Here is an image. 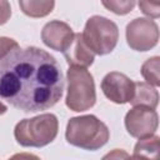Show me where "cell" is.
I'll list each match as a JSON object with an SVG mask.
<instances>
[{"instance_id": "obj_1", "label": "cell", "mask_w": 160, "mask_h": 160, "mask_svg": "<svg viewBox=\"0 0 160 160\" xmlns=\"http://www.w3.org/2000/svg\"><path fill=\"white\" fill-rule=\"evenodd\" d=\"M59 62L42 49H15L0 64V98L25 112L54 106L62 96Z\"/></svg>"}, {"instance_id": "obj_2", "label": "cell", "mask_w": 160, "mask_h": 160, "mask_svg": "<svg viewBox=\"0 0 160 160\" xmlns=\"http://www.w3.org/2000/svg\"><path fill=\"white\" fill-rule=\"evenodd\" d=\"M65 138L69 144L76 148L94 151L108 142L110 132L108 126L95 115H82L68 121Z\"/></svg>"}, {"instance_id": "obj_3", "label": "cell", "mask_w": 160, "mask_h": 160, "mask_svg": "<svg viewBox=\"0 0 160 160\" xmlns=\"http://www.w3.org/2000/svg\"><path fill=\"white\" fill-rule=\"evenodd\" d=\"M59 121L54 114H41L31 119H24L15 126L14 135L22 146L42 148L50 144L58 135Z\"/></svg>"}, {"instance_id": "obj_4", "label": "cell", "mask_w": 160, "mask_h": 160, "mask_svg": "<svg viewBox=\"0 0 160 160\" xmlns=\"http://www.w3.org/2000/svg\"><path fill=\"white\" fill-rule=\"evenodd\" d=\"M68 94L65 99L66 106L72 111H85L94 106L96 101L95 84L92 75L86 68L70 65L66 72Z\"/></svg>"}, {"instance_id": "obj_5", "label": "cell", "mask_w": 160, "mask_h": 160, "mask_svg": "<svg viewBox=\"0 0 160 160\" xmlns=\"http://www.w3.org/2000/svg\"><path fill=\"white\" fill-rule=\"evenodd\" d=\"M81 34L85 44L94 54L98 55H106L111 52L119 40L118 25L100 15L89 18Z\"/></svg>"}, {"instance_id": "obj_6", "label": "cell", "mask_w": 160, "mask_h": 160, "mask_svg": "<svg viewBox=\"0 0 160 160\" xmlns=\"http://www.w3.org/2000/svg\"><path fill=\"white\" fill-rule=\"evenodd\" d=\"M159 40L158 24L150 18H138L126 26L128 45L136 51H148L152 49Z\"/></svg>"}, {"instance_id": "obj_7", "label": "cell", "mask_w": 160, "mask_h": 160, "mask_svg": "<svg viewBox=\"0 0 160 160\" xmlns=\"http://www.w3.org/2000/svg\"><path fill=\"white\" fill-rule=\"evenodd\" d=\"M159 124V118L155 109L135 105L125 116V128L128 132L138 139L152 135Z\"/></svg>"}, {"instance_id": "obj_8", "label": "cell", "mask_w": 160, "mask_h": 160, "mask_svg": "<svg viewBox=\"0 0 160 160\" xmlns=\"http://www.w3.org/2000/svg\"><path fill=\"white\" fill-rule=\"evenodd\" d=\"M135 82L122 72L111 71L101 81L104 95L115 104H126L134 96Z\"/></svg>"}, {"instance_id": "obj_9", "label": "cell", "mask_w": 160, "mask_h": 160, "mask_svg": "<svg viewBox=\"0 0 160 160\" xmlns=\"http://www.w3.org/2000/svg\"><path fill=\"white\" fill-rule=\"evenodd\" d=\"M74 34L75 32L66 22L60 20H52L45 24V26L42 28L41 40L48 48L64 52L70 45Z\"/></svg>"}, {"instance_id": "obj_10", "label": "cell", "mask_w": 160, "mask_h": 160, "mask_svg": "<svg viewBox=\"0 0 160 160\" xmlns=\"http://www.w3.org/2000/svg\"><path fill=\"white\" fill-rule=\"evenodd\" d=\"M62 54H64L69 66L75 65V66H81V68L90 66L94 62V56H95V54L85 44L81 32L74 34V38H72L70 45L66 48V50Z\"/></svg>"}, {"instance_id": "obj_11", "label": "cell", "mask_w": 160, "mask_h": 160, "mask_svg": "<svg viewBox=\"0 0 160 160\" xmlns=\"http://www.w3.org/2000/svg\"><path fill=\"white\" fill-rule=\"evenodd\" d=\"M131 105H144L151 109H155L159 102V94L155 86L149 82H135L134 96L130 100Z\"/></svg>"}, {"instance_id": "obj_12", "label": "cell", "mask_w": 160, "mask_h": 160, "mask_svg": "<svg viewBox=\"0 0 160 160\" xmlns=\"http://www.w3.org/2000/svg\"><path fill=\"white\" fill-rule=\"evenodd\" d=\"M160 150V139L156 135L141 138L134 149V159H158Z\"/></svg>"}, {"instance_id": "obj_13", "label": "cell", "mask_w": 160, "mask_h": 160, "mask_svg": "<svg viewBox=\"0 0 160 160\" xmlns=\"http://www.w3.org/2000/svg\"><path fill=\"white\" fill-rule=\"evenodd\" d=\"M21 11L30 18H44L49 15L54 6L55 0H19Z\"/></svg>"}, {"instance_id": "obj_14", "label": "cell", "mask_w": 160, "mask_h": 160, "mask_svg": "<svg viewBox=\"0 0 160 160\" xmlns=\"http://www.w3.org/2000/svg\"><path fill=\"white\" fill-rule=\"evenodd\" d=\"M159 69H160V58L154 56L148 59L142 66H141V75L152 86H159L160 85V75H159Z\"/></svg>"}, {"instance_id": "obj_15", "label": "cell", "mask_w": 160, "mask_h": 160, "mask_svg": "<svg viewBox=\"0 0 160 160\" xmlns=\"http://www.w3.org/2000/svg\"><path fill=\"white\" fill-rule=\"evenodd\" d=\"M136 0H101L102 5L116 15H126L129 14L134 6Z\"/></svg>"}, {"instance_id": "obj_16", "label": "cell", "mask_w": 160, "mask_h": 160, "mask_svg": "<svg viewBox=\"0 0 160 160\" xmlns=\"http://www.w3.org/2000/svg\"><path fill=\"white\" fill-rule=\"evenodd\" d=\"M139 9L151 19L160 16V0H139Z\"/></svg>"}, {"instance_id": "obj_17", "label": "cell", "mask_w": 160, "mask_h": 160, "mask_svg": "<svg viewBox=\"0 0 160 160\" xmlns=\"http://www.w3.org/2000/svg\"><path fill=\"white\" fill-rule=\"evenodd\" d=\"M18 48H20V46L14 39H10V38H6V36H1L0 38V64L2 62V60L10 52H12Z\"/></svg>"}, {"instance_id": "obj_18", "label": "cell", "mask_w": 160, "mask_h": 160, "mask_svg": "<svg viewBox=\"0 0 160 160\" xmlns=\"http://www.w3.org/2000/svg\"><path fill=\"white\" fill-rule=\"evenodd\" d=\"M11 16V8L8 0H0V25L8 22Z\"/></svg>"}, {"instance_id": "obj_19", "label": "cell", "mask_w": 160, "mask_h": 160, "mask_svg": "<svg viewBox=\"0 0 160 160\" xmlns=\"http://www.w3.org/2000/svg\"><path fill=\"white\" fill-rule=\"evenodd\" d=\"M6 110H8V108L0 101V115H2V114H5L6 112Z\"/></svg>"}]
</instances>
